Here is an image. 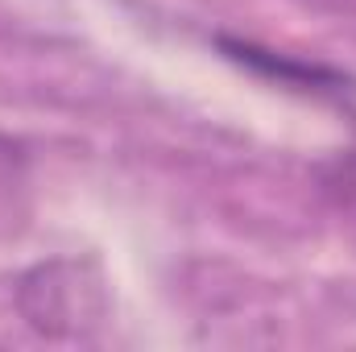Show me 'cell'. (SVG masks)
<instances>
[{"instance_id": "obj_1", "label": "cell", "mask_w": 356, "mask_h": 352, "mask_svg": "<svg viewBox=\"0 0 356 352\" xmlns=\"http://www.w3.org/2000/svg\"><path fill=\"white\" fill-rule=\"evenodd\" d=\"M17 307L33 332L50 340H79L104 319V282L79 262L38 265L21 278Z\"/></svg>"}, {"instance_id": "obj_3", "label": "cell", "mask_w": 356, "mask_h": 352, "mask_svg": "<svg viewBox=\"0 0 356 352\" xmlns=\"http://www.w3.org/2000/svg\"><path fill=\"white\" fill-rule=\"evenodd\" d=\"M348 170H353V175H356V150H353V154H348Z\"/></svg>"}, {"instance_id": "obj_2", "label": "cell", "mask_w": 356, "mask_h": 352, "mask_svg": "<svg viewBox=\"0 0 356 352\" xmlns=\"http://www.w3.org/2000/svg\"><path fill=\"white\" fill-rule=\"evenodd\" d=\"M228 50H232V58H241V63H249L253 71H266V75H282V79H290V83H298V88H311V91H340V75H332V71H323V67H298V63H286V58H273L266 50H257V46H232V42H224Z\"/></svg>"}]
</instances>
